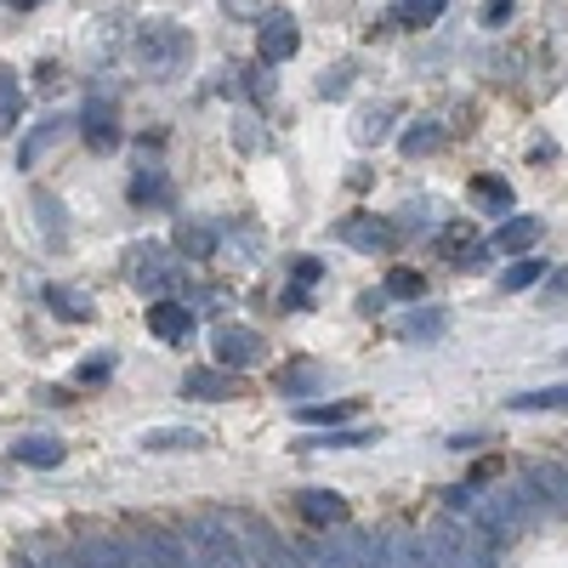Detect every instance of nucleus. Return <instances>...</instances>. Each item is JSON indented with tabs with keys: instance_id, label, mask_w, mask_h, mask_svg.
<instances>
[{
	"instance_id": "obj_2",
	"label": "nucleus",
	"mask_w": 568,
	"mask_h": 568,
	"mask_svg": "<svg viewBox=\"0 0 568 568\" xmlns=\"http://www.w3.org/2000/svg\"><path fill=\"white\" fill-rule=\"evenodd\" d=\"M136 58L149 74H176L182 58H187V29L171 23V18H154V23H142L136 29Z\"/></svg>"
},
{
	"instance_id": "obj_18",
	"label": "nucleus",
	"mask_w": 568,
	"mask_h": 568,
	"mask_svg": "<svg viewBox=\"0 0 568 568\" xmlns=\"http://www.w3.org/2000/svg\"><path fill=\"white\" fill-rule=\"evenodd\" d=\"M393 120H398L393 103L358 109V114H353V142H358V149H375V142H387V136H393Z\"/></svg>"
},
{
	"instance_id": "obj_47",
	"label": "nucleus",
	"mask_w": 568,
	"mask_h": 568,
	"mask_svg": "<svg viewBox=\"0 0 568 568\" xmlns=\"http://www.w3.org/2000/svg\"><path fill=\"white\" fill-rule=\"evenodd\" d=\"M182 540H187V535H182ZM187 551H194V568H222V562H211V557H205L200 546H187Z\"/></svg>"
},
{
	"instance_id": "obj_39",
	"label": "nucleus",
	"mask_w": 568,
	"mask_h": 568,
	"mask_svg": "<svg viewBox=\"0 0 568 568\" xmlns=\"http://www.w3.org/2000/svg\"><path fill=\"white\" fill-rule=\"evenodd\" d=\"M120 562H125V568H165V562L149 551V540H142V535H136V540H120Z\"/></svg>"
},
{
	"instance_id": "obj_43",
	"label": "nucleus",
	"mask_w": 568,
	"mask_h": 568,
	"mask_svg": "<svg viewBox=\"0 0 568 568\" xmlns=\"http://www.w3.org/2000/svg\"><path fill=\"white\" fill-rule=\"evenodd\" d=\"M506 18H511V0H489V7H484V23L489 29H500Z\"/></svg>"
},
{
	"instance_id": "obj_37",
	"label": "nucleus",
	"mask_w": 568,
	"mask_h": 568,
	"mask_svg": "<svg viewBox=\"0 0 568 568\" xmlns=\"http://www.w3.org/2000/svg\"><path fill=\"white\" fill-rule=\"evenodd\" d=\"M404 336L409 342H438L444 336V313L438 307H415V318H404Z\"/></svg>"
},
{
	"instance_id": "obj_23",
	"label": "nucleus",
	"mask_w": 568,
	"mask_h": 568,
	"mask_svg": "<svg viewBox=\"0 0 568 568\" xmlns=\"http://www.w3.org/2000/svg\"><path fill=\"white\" fill-rule=\"evenodd\" d=\"M45 307H52L58 318H69V324H85L91 318V296L74 291V284H45Z\"/></svg>"
},
{
	"instance_id": "obj_16",
	"label": "nucleus",
	"mask_w": 568,
	"mask_h": 568,
	"mask_svg": "<svg viewBox=\"0 0 568 568\" xmlns=\"http://www.w3.org/2000/svg\"><path fill=\"white\" fill-rule=\"evenodd\" d=\"M216 245H222V227H216V222H205V216L176 222V251H182L187 262H211Z\"/></svg>"
},
{
	"instance_id": "obj_21",
	"label": "nucleus",
	"mask_w": 568,
	"mask_h": 568,
	"mask_svg": "<svg viewBox=\"0 0 568 568\" xmlns=\"http://www.w3.org/2000/svg\"><path fill=\"white\" fill-rule=\"evenodd\" d=\"M34 216H40V233H45V245H69V211L45 194V187H34Z\"/></svg>"
},
{
	"instance_id": "obj_24",
	"label": "nucleus",
	"mask_w": 568,
	"mask_h": 568,
	"mask_svg": "<svg viewBox=\"0 0 568 568\" xmlns=\"http://www.w3.org/2000/svg\"><path fill=\"white\" fill-rule=\"evenodd\" d=\"M517 415H546V409H568V382H557V387H535V393H511L506 398Z\"/></svg>"
},
{
	"instance_id": "obj_1",
	"label": "nucleus",
	"mask_w": 568,
	"mask_h": 568,
	"mask_svg": "<svg viewBox=\"0 0 568 568\" xmlns=\"http://www.w3.org/2000/svg\"><path fill=\"white\" fill-rule=\"evenodd\" d=\"M426 546H433L438 568H495V546L466 524V517H438L433 529H426Z\"/></svg>"
},
{
	"instance_id": "obj_35",
	"label": "nucleus",
	"mask_w": 568,
	"mask_h": 568,
	"mask_svg": "<svg viewBox=\"0 0 568 568\" xmlns=\"http://www.w3.org/2000/svg\"><path fill=\"white\" fill-rule=\"evenodd\" d=\"M114 369H120V353H114V347H103V353H91V358L74 369V382H80V387H98V382H109Z\"/></svg>"
},
{
	"instance_id": "obj_15",
	"label": "nucleus",
	"mask_w": 568,
	"mask_h": 568,
	"mask_svg": "<svg viewBox=\"0 0 568 568\" xmlns=\"http://www.w3.org/2000/svg\"><path fill=\"white\" fill-rule=\"evenodd\" d=\"M136 444L149 455H194V449H205V433L200 426H149Z\"/></svg>"
},
{
	"instance_id": "obj_19",
	"label": "nucleus",
	"mask_w": 568,
	"mask_h": 568,
	"mask_svg": "<svg viewBox=\"0 0 568 568\" xmlns=\"http://www.w3.org/2000/svg\"><path fill=\"white\" fill-rule=\"evenodd\" d=\"M535 240H540V222L535 216H506L495 227V251H506V256H529Z\"/></svg>"
},
{
	"instance_id": "obj_32",
	"label": "nucleus",
	"mask_w": 568,
	"mask_h": 568,
	"mask_svg": "<svg viewBox=\"0 0 568 568\" xmlns=\"http://www.w3.org/2000/svg\"><path fill=\"white\" fill-rule=\"evenodd\" d=\"M375 433H369V426H342V433H324V438H302L296 449H358V444H369Z\"/></svg>"
},
{
	"instance_id": "obj_46",
	"label": "nucleus",
	"mask_w": 568,
	"mask_h": 568,
	"mask_svg": "<svg viewBox=\"0 0 568 568\" xmlns=\"http://www.w3.org/2000/svg\"><path fill=\"white\" fill-rule=\"evenodd\" d=\"M251 98H256V103L267 98V74H262V69H251Z\"/></svg>"
},
{
	"instance_id": "obj_33",
	"label": "nucleus",
	"mask_w": 568,
	"mask_h": 568,
	"mask_svg": "<svg viewBox=\"0 0 568 568\" xmlns=\"http://www.w3.org/2000/svg\"><path fill=\"white\" fill-rule=\"evenodd\" d=\"M546 262L540 256H511V267L500 273V291H529V284H540Z\"/></svg>"
},
{
	"instance_id": "obj_17",
	"label": "nucleus",
	"mask_w": 568,
	"mask_h": 568,
	"mask_svg": "<svg viewBox=\"0 0 568 568\" xmlns=\"http://www.w3.org/2000/svg\"><path fill=\"white\" fill-rule=\"evenodd\" d=\"M273 387H278V398L302 404V398H313V393L329 387V375H324L318 364H291V369H278V375H273Z\"/></svg>"
},
{
	"instance_id": "obj_20",
	"label": "nucleus",
	"mask_w": 568,
	"mask_h": 568,
	"mask_svg": "<svg viewBox=\"0 0 568 568\" xmlns=\"http://www.w3.org/2000/svg\"><path fill=\"white\" fill-rule=\"evenodd\" d=\"M23 120V80L12 63H0V136H12Z\"/></svg>"
},
{
	"instance_id": "obj_31",
	"label": "nucleus",
	"mask_w": 568,
	"mask_h": 568,
	"mask_svg": "<svg viewBox=\"0 0 568 568\" xmlns=\"http://www.w3.org/2000/svg\"><path fill=\"white\" fill-rule=\"evenodd\" d=\"M353 409H358V404H296L291 415H296L302 426H342V420H353Z\"/></svg>"
},
{
	"instance_id": "obj_9",
	"label": "nucleus",
	"mask_w": 568,
	"mask_h": 568,
	"mask_svg": "<svg viewBox=\"0 0 568 568\" xmlns=\"http://www.w3.org/2000/svg\"><path fill=\"white\" fill-rule=\"evenodd\" d=\"M296 511H302V524L318 529V535L353 524V506H347V495H336V489H302V495H296Z\"/></svg>"
},
{
	"instance_id": "obj_48",
	"label": "nucleus",
	"mask_w": 568,
	"mask_h": 568,
	"mask_svg": "<svg viewBox=\"0 0 568 568\" xmlns=\"http://www.w3.org/2000/svg\"><path fill=\"white\" fill-rule=\"evenodd\" d=\"M7 7H12V12H34V7H40V0H7Z\"/></svg>"
},
{
	"instance_id": "obj_6",
	"label": "nucleus",
	"mask_w": 568,
	"mask_h": 568,
	"mask_svg": "<svg viewBox=\"0 0 568 568\" xmlns=\"http://www.w3.org/2000/svg\"><path fill=\"white\" fill-rule=\"evenodd\" d=\"M125 267H131V284H136V291H149L154 302L176 284V267H171V256H165V245H160V240L131 245V251H125Z\"/></svg>"
},
{
	"instance_id": "obj_4",
	"label": "nucleus",
	"mask_w": 568,
	"mask_h": 568,
	"mask_svg": "<svg viewBox=\"0 0 568 568\" xmlns=\"http://www.w3.org/2000/svg\"><path fill=\"white\" fill-rule=\"evenodd\" d=\"M240 524H245V546H251V568H302L296 557V540H284L267 517L256 511H240Z\"/></svg>"
},
{
	"instance_id": "obj_38",
	"label": "nucleus",
	"mask_w": 568,
	"mask_h": 568,
	"mask_svg": "<svg viewBox=\"0 0 568 568\" xmlns=\"http://www.w3.org/2000/svg\"><path fill=\"white\" fill-rule=\"evenodd\" d=\"M353 74H358L353 63H336V69H324V74H318V98H324V103L347 98V80H353Z\"/></svg>"
},
{
	"instance_id": "obj_10",
	"label": "nucleus",
	"mask_w": 568,
	"mask_h": 568,
	"mask_svg": "<svg viewBox=\"0 0 568 568\" xmlns=\"http://www.w3.org/2000/svg\"><path fill=\"white\" fill-rule=\"evenodd\" d=\"M182 398H194V404H227V398H240V375L222 369V364H200V369L182 375Z\"/></svg>"
},
{
	"instance_id": "obj_8",
	"label": "nucleus",
	"mask_w": 568,
	"mask_h": 568,
	"mask_svg": "<svg viewBox=\"0 0 568 568\" xmlns=\"http://www.w3.org/2000/svg\"><path fill=\"white\" fill-rule=\"evenodd\" d=\"M256 52H262V63H291V58L302 52V23L284 12V7L262 12V23H256Z\"/></svg>"
},
{
	"instance_id": "obj_45",
	"label": "nucleus",
	"mask_w": 568,
	"mask_h": 568,
	"mask_svg": "<svg viewBox=\"0 0 568 568\" xmlns=\"http://www.w3.org/2000/svg\"><path fill=\"white\" fill-rule=\"evenodd\" d=\"M284 307H313V296L302 291V284H291V291H284Z\"/></svg>"
},
{
	"instance_id": "obj_22",
	"label": "nucleus",
	"mask_w": 568,
	"mask_h": 568,
	"mask_svg": "<svg viewBox=\"0 0 568 568\" xmlns=\"http://www.w3.org/2000/svg\"><path fill=\"white\" fill-rule=\"evenodd\" d=\"M404 160H420V154H438L444 149V125L438 120H409V131L398 136Z\"/></svg>"
},
{
	"instance_id": "obj_14",
	"label": "nucleus",
	"mask_w": 568,
	"mask_h": 568,
	"mask_svg": "<svg viewBox=\"0 0 568 568\" xmlns=\"http://www.w3.org/2000/svg\"><path fill=\"white\" fill-rule=\"evenodd\" d=\"M12 460L18 466H34V471H58L69 460V444L63 438H45V433H29V438H12Z\"/></svg>"
},
{
	"instance_id": "obj_25",
	"label": "nucleus",
	"mask_w": 568,
	"mask_h": 568,
	"mask_svg": "<svg viewBox=\"0 0 568 568\" xmlns=\"http://www.w3.org/2000/svg\"><path fill=\"white\" fill-rule=\"evenodd\" d=\"M69 557H74V568H125L120 562V540H74Z\"/></svg>"
},
{
	"instance_id": "obj_28",
	"label": "nucleus",
	"mask_w": 568,
	"mask_h": 568,
	"mask_svg": "<svg viewBox=\"0 0 568 568\" xmlns=\"http://www.w3.org/2000/svg\"><path fill=\"white\" fill-rule=\"evenodd\" d=\"M444 7H449V0H393V18L404 29H426V23L444 18Z\"/></svg>"
},
{
	"instance_id": "obj_44",
	"label": "nucleus",
	"mask_w": 568,
	"mask_h": 568,
	"mask_svg": "<svg viewBox=\"0 0 568 568\" xmlns=\"http://www.w3.org/2000/svg\"><path fill=\"white\" fill-rule=\"evenodd\" d=\"M471 444H489V433H460V438H449V449H460V455H466Z\"/></svg>"
},
{
	"instance_id": "obj_26",
	"label": "nucleus",
	"mask_w": 568,
	"mask_h": 568,
	"mask_svg": "<svg viewBox=\"0 0 568 568\" xmlns=\"http://www.w3.org/2000/svg\"><path fill=\"white\" fill-rule=\"evenodd\" d=\"M142 540H149V551H154L165 568H194V551H187V540H182V535H171V529H149Z\"/></svg>"
},
{
	"instance_id": "obj_11",
	"label": "nucleus",
	"mask_w": 568,
	"mask_h": 568,
	"mask_svg": "<svg viewBox=\"0 0 568 568\" xmlns=\"http://www.w3.org/2000/svg\"><path fill=\"white\" fill-rule=\"evenodd\" d=\"M194 329H200V313L187 307V302H165V296L149 302V336L182 347V342H194Z\"/></svg>"
},
{
	"instance_id": "obj_30",
	"label": "nucleus",
	"mask_w": 568,
	"mask_h": 568,
	"mask_svg": "<svg viewBox=\"0 0 568 568\" xmlns=\"http://www.w3.org/2000/svg\"><path fill=\"white\" fill-rule=\"evenodd\" d=\"M471 200H478L484 211H495V216H511V182H500V176H478V182H471Z\"/></svg>"
},
{
	"instance_id": "obj_40",
	"label": "nucleus",
	"mask_w": 568,
	"mask_h": 568,
	"mask_svg": "<svg viewBox=\"0 0 568 568\" xmlns=\"http://www.w3.org/2000/svg\"><path fill=\"white\" fill-rule=\"evenodd\" d=\"M358 568H393V551H387V535L382 540H364V557H358Z\"/></svg>"
},
{
	"instance_id": "obj_36",
	"label": "nucleus",
	"mask_w": 568,
	"mask_h": 568,
	"mask_svg": "<svg viewBox=\"0 0 568 568\" xmlns=\"http://www.w3.org/2000/svg\"><path fill=\"white\" fill-rule=\"evenodd\" d=\"M382 296H393V302H420V296H426V278H420L415 267H393Z\"/></svg>"
},
{
	"instance_id": "obj_5",
	"label": "nucleus",
	"mask_w": 568,
	"mask_h": 568,
	"mask_svg": "<svg viewBox=\"0 0 568 568\" xmlns=\"http://www.w3.org/2000/svg\"><path fill=\"white\" fill-rule=\"evenodd\" d=\"M211 353L222 369H256L267 358V342H262V329L251 324H216L211 329Z\"/></svg>"
},
{
	"instance_id": "obj_34",
	"label": "nucleus",
	"mask_w": 568,
	"mask_h": 568,
	"mask_svg": "<svg viewBox=\"0 0 568 568\" xmlns=\"http://www.w3.org/2000/svg\"><path fill=\"white\" fill-rule=\"evenodd\" d=\"M58 131H63L58 120H45V125H34V131H29V142H23V149H18V165H23V171H34V165H40V154H45V149H52V142H58Z\"/></svg>"
},
{
	"instance_id": "obj_7",
	"label": "nucleus",
	"mask_w": 568,
	"mask_h": 568,
	"mask_svg": "<svg viewBox=\"0 0 568 568\" xmlns=\"http://www.w3.org/2000/svg\"><path fill=\"white\" fill-rule=\"evenodd\" d=\"M336 240H342V245H353V251H364V256H387V251L398 245V227H393L387 216L353 211V216H342V222H336Z\"/></svg>"
},
{
	"instance_id": "obj_42",
	"label": "nucleus",
	"mask_w": 568,
	"mask_h": 568,
	"mask_svg": "<svg viewBox=\"0 0 568 568\" xmlns=\"http://www.w3.org/2000/svg\"><path fill=\"white\" fill-rule=\"evenodd\" d=\"M222 12H227V18H256V23H262V7H256V0H222Z\"/></svg>"
},
{
	"instance_id": "obj_12",
	"label": "nucleus",
	"mask_w": 568,
	"mask_h": 568,
	"mask_svg": "<svg viewBox=\"0 0 568 568\" xmlns=\"http://www.w3.org/2000/svg\"><path fill=\"white\" fill-rule=\"evenodd\" d=\"M80 142H85L91 154H114V149H120V114H114V103H103V98L85 103V114H80Z\"/></svg>"
},
{
	"instance_id": "obj_41",
	"label": "nucleus",
	"mask_w": 568,
	"mask_h": 568,
	"mask_svg": "<svg viewBox=\"0 0 568 568\" xmlns=\"http://www.w3.org/2000/svg\"><path fill=\"white\" fill-rule=\"evenodd\" d=\"M291 278H296V284H313V278H324V262H318V256H296V262H291Z\"/></svg>"
},
{
	"instance_id": "obj_29",
	"label": "nucleus",
	"mask_w": 568,
	"mask_h": 568,
	"mask_svg": "<svg viewBox=\"0 0 568 568\" xmlns=\"http://www.w3.org/2000/svg\"><path fill=\"white\" fill-rule=\"evenodd\" d=\"M131 205H171L165 171H136V176H131Z\"/></svg>"
},
{
	"instance_id": "obj_13",
	"label": "nucleus",
	"mask_w": 568,
	"mask_h": 568,
	"mask_svg": "<svg viewBox=\"0 0 568 568\" xmlns=\"http://www.w3.org/2000/svg\"><path fill=\"white\" fill-rule=\"evenodd\" d=\"M524 484L540 495V506H546V511L568 517V466H557V460H535V466L524 471Z\"/></svg>"
},
{
	"instance_id": "obj_3",
	"label": "nucleus",
	"mask_w": 568,
	"mask_h": 568,
	"mask_svg": "<svg viewBox=\"0 0 568 568\" xmlns=\"http://www.w3.org/2000/svg\"><path fill=\"white\" fill-rule=\"evenodd\" d=\"M364 540L369 535H358L353 524L347 529H324L318 540H296V557H302V568H358Z\"/></svg>"
},
{
	"instance_id": "obj_27",
	"label": "nucleus",
	"mask_w": 568,
	"mask_h": 568,
	"mask_svg": "<svg viewBox=\"0 0 568 568\" xmlns=\"http://www.w3.org/2000/svg\"><path fill=\"white\" fill-rule=\"evenodd\" d=\"M387 551H393V568H438L433 546H426V540H409V535H387Z\"/></svg>"
}]
</instances>
